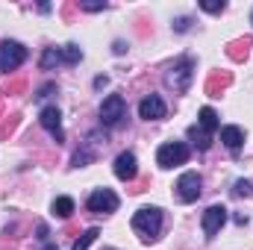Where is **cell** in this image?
Masks as SVG:
<instances>
[{
  "label": "cell",
  "mask_w": 253,
  "mask_h": 250,
  "mask_svg": "<svg viewBox=\"0 0 253 250\" xmlns=\"http://www.w3.org/2000/svg\"><path fill=\"white\" fill-rule=\"evenodd\" d=\"M200 129H203V132H215V129H218V115H215V109H209V106L200 109Z\"/></svg>",
  "instance_id": "cell-13"
},
{
  "label": "cell",
  "mask_w": 253,
  "mask_h": 250,
  "mask_svg": "<svg viewBox=\"0 0 253 250\" xmlns=\"http://www.w3.org/2000/svg\"><path fill=\"white\" fill-rule=\"evenodd\" d=\"M189 138H194V144H197L200 150H209V147H212V135L203 132V129H197V126H191L189 129Z\"/></svg>",
  "instance_id": "cell-15"
},
{
  "label": "cell",
  "mask_w": 253,
  "mask_h": 250,
  "mask_svg": "<svg viewBox=\"0 0 253 250\" xmlns=\"http://www.w3.org/2000/svg\"><path fill=\"white\" fill-rule=\"evenodd\" d=\"M132 230L144 239V242H153L162 230V212L156 206H144L132 215Z\"/></svg>",
  "instance_id": "cell-1"
},
{
  "label": "cell",
  "mask_w": 253,
  "mask_h": 250,
  "mask_svg": "<svg viewBox=\"0 0 253 250\" xmlns=\"http://www.w3.org/2000/svg\"><path fill=\"white\" fill-rule=\"evenodd\" d=\"M189 83H191V59H183L177 68L168 71V85L177 88V91H186Z\"/></svg>",
  "instance_id": "cell-9"
},
{
  "label": "cell",
  "mask_w": 253,
  "mask_h": 250,
  "mask_svg": "<svg viewBox=\"0 0 253 250\" xmlns=\"http://www.w3.org/2000/svg\"><path fill=\"white\" fill-rule=\"evenodd\" d=\"M200 174H194V171H189V174H183L180 180H177V197L183 200V203H194L197 197H200Z\"/></svg>",
  "instance_id": "cell-6"
},
{
  "label": "cell",
  "mask_w": 253,
  "mask_h": 250,
  "mask_svg": "<svg viewBox=\"0 0 253 250\" xmlns=\"http://www.w3.org/2000/svg\"><path fill=\"white\" fill-rule=\"evenodd\" d=\"M224 224H227V209L224 206H209L203 212V233H206V239H212Z\"/></svg>",
  "instance_id": "cell-7"
},
{
  "label": "cell",
  "mask_w": 253,
  "mask_h": 250,
  "mask_svg": "<svg viewBox=\"0 0 253 250\" xmlns=\"http://www.w3.org/2000/svg\"><path fill=\"white\" fill-rule=\"evenodd\" d=\"M88 209L97 212V215H109V212L118 209V194H115L112 188H97V191H91V197H88Z\"/></svg>",
  "instance_id": "cell-5"
},
{
  "label": "cell",
  "mask_w": 253,
  "mask_h": 250,
  "mask_svg": "<svg viewBox=\"0 0 253 250\" xmlns=\"http://www.w3.org/2000/svg\"><path fill=\"white\" fill-rule=\"evenodd\" d=\"M59 53H62V62H68V65H77L80 59H83V50H80L77 44H65Z\"/></svg>",
  "instance_id": "cell-16"
},
{
  "label": "cell",
  "mask_w": 253,
  "mask_h": 250,
  "mask_svg": "<svg viewBox=\"0 0 253 250\" xmlns=\"http://www.w3.org/2000/svg\"><path fill=\"white\" fill-rule=\"evenodd\" d=\"M200 6H203L206 12H224V3H212V0H203Z\"/></svg>",
  "instance_id": "cell-22"
},
{
  "label": "cell",
  "mask_w": 253,
  "mask_h": 250,
  "mask_svg": "<svg viewBox=\"0 0 253 250\" xmlns=\"http://www.w3.org/2000/svg\"><path fill=\"white\" fill-rule=\"evenodd\" d=\"M233 191H236L239 197H242V194L248 197V194H251V191H253V186H251V183H248V180H239V183H236V188H233Z\"/></svg>",
  "instance_id": "cell-21"
},
{
  "label": "cell",
  "mask_w": 253,
  "mask_h": 250,
  "mask_svg": "<svg viewBox=\"0 0 253 250\" xmlns=\"http://www.w3.org/2000/svg\"><path fill=\"white\" fill-rule=\"evenodd\" d=\"M59 62H62V53L56 47H47L44 56H42V68H53V65H59Z\"/></svg>",
  "instance_id": "cell-18"
},
{
  "label": "cell",
  "mask_w": 253,
  "mask_h": 250,
  "mask_svg": "<svg viewBox=\"0 0 253 250\" xmlns=\"http://www.w3.org/2000/svg\"><path fill=\"white\" fill-rule=\"evenodd\" d=\"M39 121H42V126H44V129H47V132H50V135H53L56 141H65V132H62V115H59V109H56V106H44V109H42V118H39Z\"/></svg>",
  "instance_id": "cell-8"
},
{
  "label": "cell",
  "mask_w": 253,
  "mask_h": 250,
  "mask_svg": "<svg viewBox=\"0 0 253 250\" xmlns=\"http://www.w3.org/2000/svg\"><path fill=\"white\" fill-rule=\"evenodd\" d=\"M248 44H251V39L236 42V44H233V50H230V56H233V59H248Z\"/></svg>",
  "instance_id": "cell-19"
},
{
  "label": "cell",
  "mask_w": 253,
  "mask_h": 250,
  "mask_svg": "<svg viewBox=\"0 0 253 250\" xmlns=\"http://www.w3.org/2000/svg\"><path fill=\"white\" fill-rule=\"evenodd\" d=\"M138 115H141L144 121H159V118H165V103H162V97H156V94L144 97V100L138 103Z\"/></svg>",
  "instance_id": "cell-10"
},
{
  "label": "cell",
  "mask_w": 253,
  "mask_h": 250,
  "mask_svg": "<svg viewBox=\"0 0 253 250\" xmlns=\"http://www.w3.org/2000/svg\"><path fill=\"white\" fill-rule=\"evenodd\" d=\"M221 141H224V147L239 150V147L245 144V132H242L239 126H224V129H221Z\"/></svg>",
  "instance_id": "cell-12"
},
{
  "label": "cell",
  "mask_w": 253,
  "mask_h": 250,
  "mask_svg": "<svg viewBox=\"0 0 253 250\" xmlns=\"http://www.w3.org/2000/svg\"><path fill=\"white\" fill-rule=\"evenodd\" d=\"M71 212H74V200H71V197H56V200H53V215L71 218Z\"/></svg>",
  "instance_id": "cell-14"
},
{
  "label": "cell",
  "mask_w": 253,
  "mask_h": 250,
  "mask_svg": "<svg viewBox=\"0 0 253 250\" xmlns=\"http://www.w3.org/2000/svg\"><path fill=\"white\" fill-rule=\"evenodd\" d=\"M109 250H112V248H109Z\"/></svg>",
  "instance_id": "cell-24"
},
{
  "label": "cell",
  "mask_w": 253,
  "mask_h": 250,
  "mask_svg": "<svg viewBox=\"0 0 253 250\" xmlns=\"http://www.w3.org/2000/svg\"><path fill=\"white\" fill-rule=\"evenodd\" d=\"M126 118V103L121 94H109L100 106V124L103 126H118Z\"/></svg>",
  "instance_id": "cell-2"
},
{
  "label": "cell",
  "mask_w": 253,
  "mask_h": 250,
  "mask_svg": "<svg viewBox=\"0 0 253 250\" xmlns=\"http://www.w3.org/2000/svg\"><path fill=\"white\" fill-rule=\"evenodd\" d=\"M135 174H138L135 156H132V153H121V156L115 159V177H118V180H132Z\"/></svg>",
  "instance_id": "cell-11"
},
{
  "label": "cell",
  "mask_w": 253,
  "mask_h": 250,
  "mask_svg": "<svg viewBox=\"0 0 253 250\" xmlns=\"http://www.w3.org/2000/svg\"><path fill=\"white\" fill-rule=\"evenodd\" d=\"M97 236H100V233H97L94 227H91V230H85V233H83V236L74 242V250H88V248H91V242H94Z\"/></svg>",
  "instance_id": "cell-17"
},
{
  "label": "cell",
  "mask_w": 253,
  "mask_h": 250,
  "mask_svg": "<svg viewBox=\"0 0 253 250\" xmlns=\"http://www.w3.org/2000/svg\"><path fill=\"white\" fill-rule=\"evenodd\" d=\"M156 162H159L162 168L186 165V162H189V147H186L183 141H168V144H162V147H159V153H156Z\"/></svg>",
  "instance_id": "cell-3"
},
{
  "label": "cell",
  "mask_w": 253,
  "mask_h": 250,
  "mask_svg": "<svg viewBox=\"0 0 253 250\" xmlns=\"http://www.w3.org/2000/svg\"><path fill=\"white\" fill-rule=\"evenodd\" d=\"M227 83H230V74H224V77H212V80H209V94H212V97H218V85L224 88Z\"/></svg>",
  "instance_id": "cell-20"
},
{
  "label": "cell",
  "mask_w": 253,
  "mask_h": 250,
  "mask_svg": "<svg viewBox=\"0 0 253 250\" xmlns=\"http://www.w3.org/2000/svg\"><path fill=\"white\" fill-rule=\"evenodd\" d=\"M83 9H88V12H100V9H106V3H80Z\"/></svg>",
  "instance_id": "cell-23"
},
{
  "label": "cell",
  "mask_w": 253,
  "mask_h": 250,
  "mask_svg": "<svg viewBox=\"0 0 253 250\" xmlns=\"http://www.w3.org/2000/svg\"><path fill=\"white\" fill-rule=\"evenodd\" d=\"M27 59V50H24V44H18V42H0V71H15L18 65Z\"/></svg>",
  "instance_id": "cell-4"
}]
</instances>
